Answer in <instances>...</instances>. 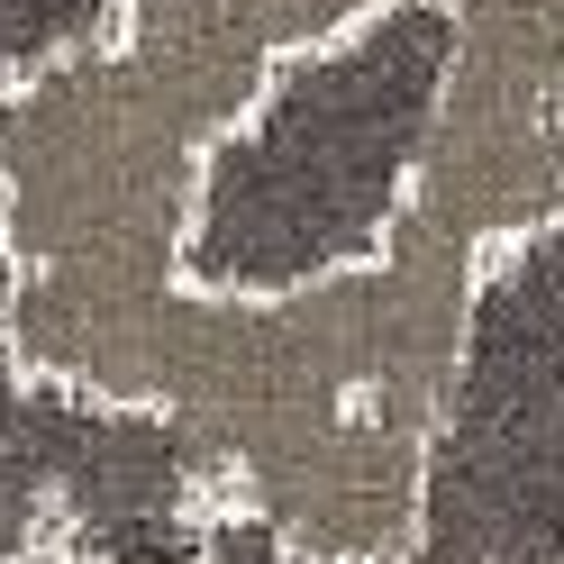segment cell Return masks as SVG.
<instances>
[{
    "label": "cell",
    "instance_id": "cell-1",
    "mask_svg": "<svg viewBox=\"0 0 564 564\" xmlns=\"http://www.w3.org/2000/svg\"><path fill=\"white\" fill-rule=\"evenodd\" d=\"M455 64L446 0H382L328 46L282 55L256 110L200 164L183 273L209 292H292L392 246Z\"/></svg>",
    "mask_w": 564,
    "mask_h": 564
},
{
    "label": "cell",
    "instance_id": "cell-2",
    "mask_svg": "<svg viewBox=\"0 0 564 564\" xmlns=\"http://www.w3.org/2000/svg\"><path fill=\"white\" fill-rule=\"evenodd\" d=\"M110 19H119V0H0V83H19L28 64L100 37ZM10 301H19V264H10V246H0V310Z\"/></svg>",
    "mask_w": 564,
    "mask_h": 564
},
{
    "label": "cell",
    "instance_id": "cell-3",
    "mask_svg": "<svg viewBox=\"0 0 564 564\" xmlns=\"http://www.w3.org/2000/svg\"><path fill=\"white\" fill-rule=\"evenodd\" d=\"M200 564H319V555H301V546H282L264 519H246V510H209V538H200ZM392 564H410V555H392Z\"/></svg>",
    "mask_w": 564,
    "mask_h": 564
}]
</instances>
